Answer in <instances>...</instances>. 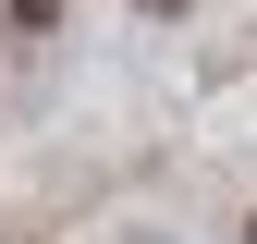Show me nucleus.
<instances>
[{
    "label": "nucleus",
    "instance_id": "f257e3e1",
    "mask_svg": "<svg viewBox=\"0 0 257 244\" xmlns=\"http://www.w3.org/2000/svg\"><path fill=\"white\" fill-rule=\"evenodd\" d=\"M245 244H257V220H245Z\"/></svg>",
    "mask_w": 257,
    "mask_h": 244
}]
</instances>
